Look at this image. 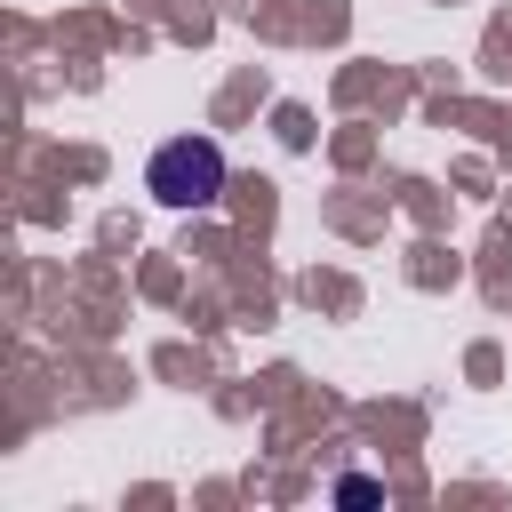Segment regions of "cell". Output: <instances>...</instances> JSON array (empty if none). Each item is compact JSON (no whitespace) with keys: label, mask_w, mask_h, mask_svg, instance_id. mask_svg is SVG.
<instances>
[{"label":"cell","mask_w":512,"mask_h":512,"mask_svg":"<svg viewBox=\"0 0 512 512\" xmlns=\"http://www.w3.org/2000/svg\"><path fill=\"white\" fill-rule=\"evenodd\" d=\"M144 192L160 208H216L224 200V152H216V136H168L144 160Z\"/></svg>","instance_id":"1"}]
</instances>
